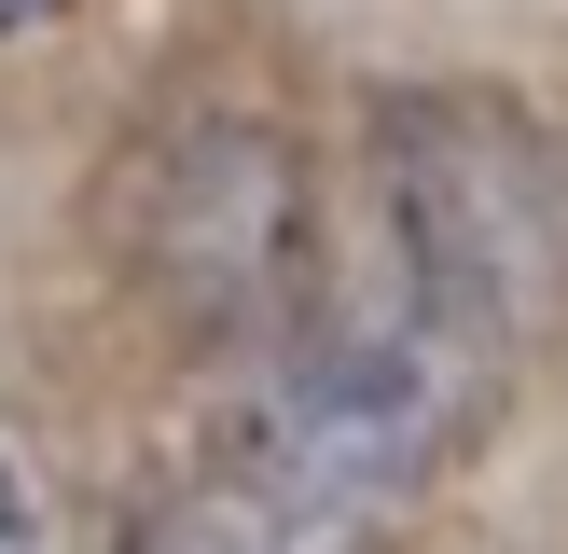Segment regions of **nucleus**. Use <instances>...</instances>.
I'll return each mask as SVG.
<instances>
[{
	"instance_id": "3",
	"label": "nucleus",
	"mask_w": 568,
	"mask_h": 554,
	"mask_svg": "<svg viewBox=\"0 0 568 554\" xmlns=\"http://www.w3.org/2000/svg\"><path fill=\"white\" fill-rule=\"evenodd\" d=\"M70 14V0H0V42H14V28H55Z\"/></svg>"
},
{
	"instance_id": "1",
	"label": "nucleus",
	"mask_w": 568,
	"mask_h": 554,
	"mask_svg": "<svg viewBox=\"0 0 568 554\" xmlns=\"http://www.w3.org/2000/svg\"><path fill=\"white\" fill-rule=\"evenodd\" d=\"M125 554H320V541H292V526H277L264 499L236 485V471H209V458H194L181 485H166L153 513L125 526Z\"/></svg>"
},
{
	"instance_id": "2",
	"label": "nucleus",
	"mask_w": 568,
	"mask_h": 554,
	"mask_svg": "<svg viewBox=\"0 0 568 554\" xmlns=\"http://www.w3.org/2000/svg\"><path fill=\"white\" fill-rule=\"evenodd\" d=\"M0 554H55V471L28 458L14 416H0Z\"/></svg>"
}]
</instances>
